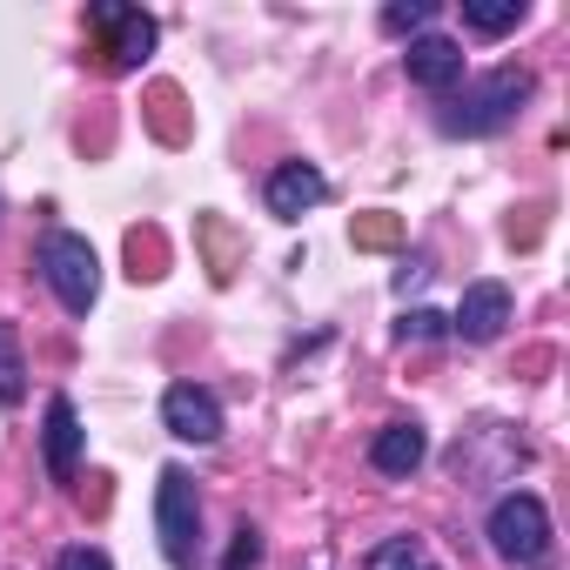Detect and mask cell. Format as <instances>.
Returning a JSON list of instances; mask_svg holds the SVG:
<instances>
[{
	"label": "cell",
	"instance_id": "obj_1",
	"mask_svg": "<svg viewBox=\"0 0 570 570\" xmlns=\"http://www.w3.org/2000/svg\"><path fill=\"white\" fill-rule=\"evenodd\" d=\"M537 95V81H530V68H490L483 81H470L436 121H443V135H497V128H510L517 121V108Z\"/></svg>",
	"mask_w": 570,
	"mask_h": 570
},
{
	"label": "cell",
	"instance_id": "obj_2",
	"mask_svg": "<svg viewBox=\"0 0 570 570\" xmlns=\"http://www.w3.org/2000/svg\"><path fill=\"white\" fill-rule=\"evenodd\" d=\"M155 537H161L168 570H195V557H202V497H195V476L175 470V463L155 476Z\"/></svg>",
	"mask_w": 570,
	"mask_h": 570
},
{
	"label": "cell",
	"instance_id": "obj_3",
	"mask_svg": "<svg viewBox=\"0 0 570 570\" xmlns=\"http://www.w3.org/2000/svg\"><path fill=\"white\" fill-rule=\"evenodd\" d=\"M41 275H48V289L61 296L68 316H88L95 296H101V262H95L88 235H75V228L41 235Z\"/></svg>",
	"mask_w": 570,
	"mask_h": 570
},
{
	"label": "cell",
	"instance_id": "obj_4",
	"mask_svg": "<svg viewBox=\"0 0 570 570\" xmlns=\"http://www.w3.org/2000/svg\"><path fill=\"white\" fill-rule=\"evenodd\" d=\"M490 550L503 563H517V570L543 563L550 557V510H543V497H530V490L497 497V510H490Z\"/></svg>",
	"mask_w": 570,
	"mask_h": 570
},
{
	"label": "cell",
	"instance_id": "obj_5",
	"mask_svg": "<svg viewBox=\"0 0 570 570\" xmlns=\"http://www.w3.org/2000/svg\"><path fill=\"white\" fill-rule=\"evenodd\" d=\"M88 28L101 35V55H108V68H121V75L155 55V21H148L141 8H115V0H101V8H88Z\"/></svg>",
	"mask_w": 570,
	"mask_h": 570
},
{
	"label": "cell",
	"instance_id": "obj_6",
	"mask_svg": "<svg viewBox=\"0 0 570 570\" xmlns=\"http://www.w3.org/2000/svg\"><path fill=\"white\" fill-rule=\"evenodd\" d=\"M323 195H330V175H323L316 161H282V168L268 175V215H275V222H303Z\"/></svg>",
	"mask_w": 570,
	"mask_h": 570
},
{
	"label": "cell",
	"instance_id": "obj_7",
	"mask_svg": "<svg viewBox=\"0 0 570 570\" xmlns=\"http://www.w3.org/2000/svg\"><path fill=\"white\" fill-rule=\"evenodd\" d=\"M161 423L181 436V443H215L222 436V403L202 390V383H175L161 396Z\"/></svg>",
	"mask_w": 570,
	"mask_h": 570
},
{
	"label": "cell",
	"instance_id": "obj_8",
	"mask_svg": "<svg viewBox=\"0 0 570 570\" xmlns=\"http://www.w3.org/2000/svg\"><path fill=\"white\" fill-rule=\"evenodd\" d=\"M503 323H510V289H503V282H470L463 303H456V316H450V330L463 343H497Z\"/></svg>",
	"mask_w": 570,
	"mask_h": 570
},
{
	"label": "cell",
	"instance_id": "obj_9",
	"mask_svg": "<svg viewBox=\"0 0 570 570\" xmlns=\"http://www.w3.org/2000/svg\"><path fill=\"white\" fill-rule=\"evenodd\" d=\"M403 68H410V81H416L423 95H450V88L463 81V48H456L450 35H423V41H410Z\"/></svg>",
	"mask_w": 570,
	"mask_h": 570
},
{
	"label": "cell",
	"instance_id": "obj_10",
	"mask_svg": "<svg viewBox=\"0 0 570 570\" xmlns=\"http://www.w3.org/2000/svg\"><path fill=\"white\" fill-rule=\"evenodd\" d=\"M41 456H48V476H55V483H75V470H81V416H75V403H68V396H55V403H48Z\"/></svg>",
	"mask_w": 570,
	"mask_h": 570
},
{
	"label": "cell",
	"instance_id": "obj_11",
	"mask_svg": "<svg viewBox=\"0 0 570 570\" xmlns=\"http://www.w3.org/2000/svg\"><path fill=\"white\" fill-rule=\"evenodd\" d=\"M423 456H430V436H423L416 423H390V430L370 443V463H376L383 476H410Z\"/></svg>",
	"mask_w": 570,
	"mask_h": 570
},
{
	"label": "cell",
	"instance_id": "obj_12",
	"mask_svg": "<svg viewBox=\"0 0 570 570\" xmlns=\"http://www.w3.org/2000/svg\"><path fill=\"white\" fill-rule=\"evenodd\" d=\"M28 403V363H21V336L14 323H0V410Z\"/></svg>",
	"mask_w": 570,
	"mask_h": 570
},
{
	"label": "cell",
	"instance_id": "obj_13",
	"mask_svg": "<svg viewBox=\"0 0 570 570\" xmlns=\"http://www.w3.org/2000/svg\"><path fill=\"white\" fill-rule=\"evenodd\" d=\"M370 570H443L416 537H390V543H376L370 550Z\"/></svg>",
	"mask_w": 570,
	"mask_h": 570
},
{
	"label": "cell",
	"instance_id": "obj_14",
	"mask_svg": "<svg viewBox=\"0 0 570 570\" xmlns=\"http://www.w3.org/2000/svg\"><path fill=\"white\" fill-rule=\"evenodd\" d=\"M523 21V0H503V8H483V0H463V28L476 35H510Z\"/></svg>",
	"mask_w": 570,
	"mask_h": 570
},
{
	"label": "cell",
	"instance_id": "obj_15",
	"mask_svg": "<svg viewBox=\"0 0 570 570\" xmlns=\"http://www.w3.org/2000/svg\"><path fill=\"white\" fill-rule=\"evenodd\" d=\"M436 21V0H396V8H383V35H423Z\"/></svg>",
	"mask_w": 570,
	"mask_h": 570
},
{
	"label": "cell",
	"instance_id": "obj_16",
	"mask_svg": "<svg viewBox=\"0 0 570 570\" xmlns=\"http://www.w3.org/2000/svg\"><path fill=\"white\" fill-rule=\"evenodd\" d=\"M350 242H356V248H396V242H403V222H396V215H356V222H350Z\"/></svg>",
	"mask_w": 570,
	"mask_h": 570
},
{
	"label": "cell",
	"instance_id": "obj_17",
	"mask_svg": "<svg viewBox=\"0 0 570 570\" xmlns=\"http://www.w3.org/2000/svg\"><path fill=\"white\" fill-rule=\"evenodd\" d=\"M128 262H135V282H141V275H161V235H155V228H148V235L135 228V235H128Z\"/></svg>",
	"mask_w": 570,
	"mask_h": 570
},
{
	"label": "cell",
	"instance_id": "obj_18",
	"mask_svg": "<svg viewBox=\"0 0 570 570\" xmlns=\"http://www.w3.org/2000/svg\"><path fill=\"white\" fill-rule=\"evenodd\" d=\"M222 570H262V530L255 523H242L235 530V543H228V563Z\"/></svg>",
	"mask_w": 570,
	"mask_h": 570
},
{
	"label": "cell",
	"instance_id": "obj_19",
	"mask_svg": "<svg viewBox=\"0 0 570 570\" xmlns=\"http://www.w3.org/2000/svg\"><path fill=\"white\" fill-rule=\"evenodd\" d=\"M450 330V316H436V309H410L403 316V343H436Z\"/></svg>",
	"mask_w": 570,
	"mask_h": 570
},
{
	"label": "cell",
	"instance_id": "obj_20",
	"mask_svg": "<svg viewBox=\"0 0 570 570\" xmlns=\"http://www.w3.org/2000/svg\"><path fill=\"white\" fill-rule=\"evenodd\" d=\"M55 570H115V563H108V550H95V543H68Z\"/></svg>",
	"mask_w": 570,
	"mask_h": 570
},
{
	"label": "cell",
	"instance_id": "obj_21",
	"mask_svg": "<svg viewBox=\"0 0 570 570\" xmlns=\"http://www.w3.org/2000/svg\"><path fill=\"white\" fill-rule=\"evenodd\" d=\"M423 275H430V268H423V262H403V268H396V289H403V296H410V289H416V282H423Z\"/></svg>",
	"mask_w": 570,
	"mask_h": 570
}]
</instances>
